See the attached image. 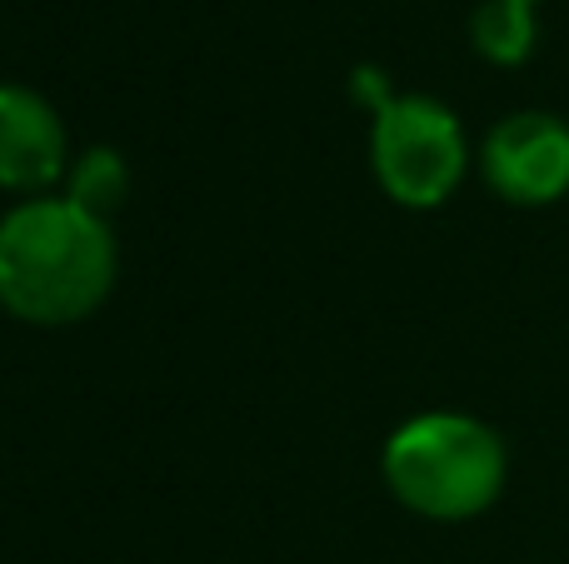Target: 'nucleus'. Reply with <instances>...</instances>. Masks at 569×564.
Instances as JSON below:
<instances>
[{"instance_id":"obj_1","label":"nucleus","mask_w":569,"mask_h":564,"mask_svg":"<svg viewBox=\"0 0 569 564\" xmlns=\"http://www.w3.org/2000/svg\"><path fill=\"white\" fill-rule=\"evenodd\" d=\"M116 285L110 225L76 200H26L0 220V305L30 325H76Z\"/></svg>"},{"instance_id":"obj_2","label":"nucleus","mask_w":569,"mask_h":564,"mask_svg":"<svg viewBox=\"0 0 569 564\" xmlns=\"http://www.w3.org/2000/svg\"><path fill=\"white\" fill-rule=\"evenodd\" d=\"M510 455L505 440L475 415H420L385 445V485L425 520H475L500 500Z\"/></svg>"},{"instance_id":"obj_3","label":"nucleus","mask_w":569,"mask_h":564,"mask_svg":"<svg viewBox=\"0 0 569 564\" xmlns=\"http://www.w3.org/2000/svg\"><path fill=\"white\" fill-rule=\"evenodd\" d=\"M370 160L385 195L410 210H435L460 190L470 150L450 105L430 95H400L375 110Z\"/></svg>"},{"instance_id":"obj_4","label":"nucleus","mask_w":569,"mask_h":564,"mask_svg":"<svg viewBox=\"0 0 569 564\" xmlns=\"http://www.w3.org/2000/svg\"><path fill=\"white\" fill-rule=\"evenodd\" d=\"M480 170L510 205H555L569 190V125L550 110L505 115L485 135Z\"/></svg>"},{"instance_id":"obj_5","label":"nucleus","mask_w":569,"mask_h":564,"mask_svg":"<svg viewBox=\"0 0 569 564\" xmlns=\"http://www.w3.org/2000/svg\"><path fill=\"white\" fill-rule=\"evenodd\" d=\"M66 165V125L60 115L26 85H0V185L6 190H46Z\"/></svg>"},{"instance_id":"obj_6","label":"nucleus","mask_w":569,"mask_h":564,"mask_svg":"<svg viewBox=\"0 0 569 564\" xmlns=\"http://www.w3.org/2000/svg\"><path fill=\"white\" fill-rule=\"evenodd\" d=\"M535 6L530 0H480L470 16V40L490 66H520L535 50Z\"/></svg>"},{"instance_id":"obj_7","label":"nucleus","mask_w":569,"mask_h":564,"mask_svg":"<svg viewBox=\"0 0 569 564\" xmlns=\"http://www.w3.org/2000/svg\"><path fill=\"white\" fill-rule=\"evenodd\" d=\"M130 195V170L116 150H86V155L70 165V190L66 200H76L80 210L110 220Z\"/></svg>"},{"instance_id":"obj_8","label":"nucleus","mask_w":569,"mask_h":564,"mask_svg":"<svg viewBox=\"0 0 569 564\" xmlns=\"http://www.w3.org/2000/svg\"><path fill=\"white\" fill-rule=\"evenodd\" d=\"M530 6H535V0H530Z\"/></svg>"}]
</instances>
